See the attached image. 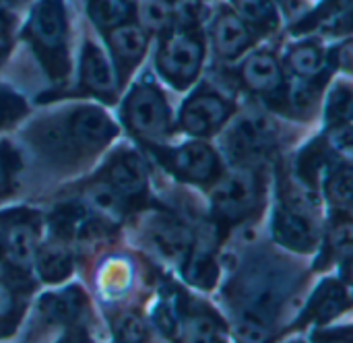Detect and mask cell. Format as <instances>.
I'll list each match as a JSON object with an SVG mask.
<instances>
[{"instance_id":"6da1fadb","label":"cell","mask_w":353,"mask_h":343,"mask_svg":"<svg viewBox=\"0 0 353 343\" xmlns=\"http://www.w3.org/2000/svg\"><path fill=\"white\" fill-rule=\"evenodd\" d=\"M203 62V41L190 29L172 31L157 54L159 72L174 85L186 87L199 72Z\"/></svg>"},{"instance_id":"7a4b0ae2","label":"cell","mask_w":353,"mask_h":343,"mask_svg":"<svg viewBox=\"0 0 353 343\" xmlns=\"http://www.w3.org/2000/svg\"><path fill=\"white\" fill-rule=\"evenodd\" d=\"M126 120L130 128L143 137L163 139L168 135L170 130L168 104L151 83H143L132 89L126 101Z\"/></svg>"},{"instance_id":"3957f363","label":"cell","mask_w":353,"mask_h":343,"mask_svg":"<svg viewBox=\"0 0 353 343\" xmlns=\"http://www.w3.org/2000/svg\"><path fill=\"white\" fill-rule=\"evenodd\" d=\"M277 137V126L275 122L259 112H246L244 116L238 118L230 133V149L236 157H254L259 153H265Z\"/></svg>"},{"instance_id":"277c9868","label":"cell","mask_w":353,"mask_h":343,"mask_svg":"<svg viewBox=\"0 0 353 343\" xmlns=\"http://www.w3.org/2000/svg\"><path fill=\"white\" fill-rule=\"evenodd\" d=\"M259 199V182L252 172L236 170L228 174L213 193V205L219 215L238 219L246 215Z\"/></svg>"},{"instance_id":"5b68a950","label":"cell","mask_w":353,"mask_h":343,"mask_svg":"<svg viewBox=\"0 0 353 343\" xmlns=\"http://www.w3.org/2000/svg\"><path fill=\"white\" fill-rule=\"evenodd\" d=\"M29 35L37 50L46 54H62L66 39V19L62 0H39L33 8Z\"/></svg>"},{"instance_id":"8992f818","label":"cell","mask_w":353,"mask_h":343,"mask_svg":"<svg viewBox=\"0 0 353 343\" xmlns=\"http://www.w3.org/2000/svg\"><path fill=\"white\" fill-rule=\"evenodd\" d=\"M230 112L232 108L223 97L211 91H201L184 104L180 122L190 135H209L223 124Z\"/></svg>"},{"instance_id":"52a82bcc","label":"cell","mask_w":353,"mask_h":343,"mask_svg":"<svg viewBox=\"0 0 353 343\" xmlns=\"http://www.w3.org/2000/svg\"><path fill=\"white\" fill-rule=\"evenodd\" d=\"M174 172L192 182H211L219 176L217 153L205 143H188L172 153Z\"/></svg>"},{"instance_id":"ba28073f","label":"cell","mask_w":353,"mask_h":343,"mask_svg":"<svg viewBox=\"0 0 353 343\" xmlns=\"http://www.w3.org/2000/svg\"><path fill=\"white\" fill-rule=\"evenodd\" d=\"M275 236L281 244H285L288 248L300 251V253H308L314 248L316 242V234L312 230L310 219L292 209V207H281L275 213V224H273Z\"/></svg>"},{"instance_id":"9c48e42d","label":"cell","mask_w":353,"mask_h":343,"mask_svg":"<svg viewBox=\"0 0 353 343\" xmlns=\"http://www.w3.org/2000/svg\"><path fill=\"white\" fill-rule=\"evenodd\" d=\"M213 41L221 58H236L252 43V35L236 12L221 10L213 23Z\"/></svg>"},{"instance_id":"30bf717a","label":"cell","mask_w":353,"mask_h":343,"mask_svg":"<svg viewBox=\"0 0 353 343\" xmlns=\"http://www.w3.org/2000/svg\"><path fill=\"white\" fill-rule=\"evenodd\" d=\"M149 236H151L155 248L172 261L186 259L190 244H192L190 232L178 219H174L170 215H157L151 222Z\"/></svg>"},{"instance_id":"8fae6325","label":"cell","mask_w":353,"mask_h":343,"mask_svg":"<svg viewBox=\"0 0 353 343\" xmlns=\"http://www.w3.org/2000/svg\"><path fill=\"white\" fill-rule=\"evenodd\" d=\"M108 182L122 197H139L147 184V172L141 157L132 151H124L108 166Z\"/></svg>"},{"instance_id":"7c38bea8","label":"cell","mask_w":353,"mask_h":343,"mask_svg":"<svg viewBox=\"0 0 353 343\" xmlns=\"http://www.w3.org/2000/svg\"><path fill=\"white\" fill-rule=\"evenodd\" d=\"M108 41H110V48H112V52H114V56L122 68L134 66L143 58L145 48H147L145 29L141 25L126 23V21L110 27Z\"/></svg>"},{"instance_id":"4fadbf2b","label":"cell","mask_w":353,"mask_h":343,"mask_svg":"<svg viewBox=\"0 0 353 343\" xmlns=\"http://www.w3.org/2000/svg\"><path fill=\"white\" fill-rule=\"evenodd\" d=\"M81 83L103 97H112L114 89H116V81H114V70L108 62V58L103 56V52L93 46L87 43L83 50V58H81Z\"/></svg>"},{"instance_id":"5bb4252c","label":"cell","mask_w":353,"mask_h":343,"mask_svg":"<svg viewBox=\"0 0 353 343\" xmlns=\"http://www.w3.org/2000/svg\"><path fill=\"white\" fill-rule=\"evenodd\" d=\"M242 81L256 93H275L283 83V75L273 54L256 52L242 64Z\"/></svg>"},{"instance_id":"9a60e30c","label":"cell","mask_w":353,"mask_h":343,"mask_svg":"<svg viewBox=\"0 0 353 343\" xmlns=\"http://www.w3.org/2000/svg\"><path fill=\"white\" fill-rule=\"evenodd\" d=\"M70 130H72V137H77L79 141H85L89 145H101L116 135V126L112 124L108 114L93 106L79 108L72 114Z\"/></svg>"},{"instance_id":"2e32d148","label":"cell","mask_w":353,"mask_h":343,"mask_svg":"<svg viewBox=\"0 0 353 343\" xmlns=\"http://www.w3.org/2000/svg\"><path fill=\"white\" fill-rule=\"evenodd\" d=\"M347 308V296L343 288L337 282H327L316 290L312 296V302L308 304L304 313V321H316V323H327L341 315Z\"/></svg>"},{"instance_id":"e0dca14e","label":"cell","mask_w":353,"mask_h":343,"mask_svg":"<svg viewBox=\"0 0 353 343\" xmlns=\"http://www.w3.org/2000/svg\"><path fill=\"white\" fill-rule=\"evenodd\" d=\"M41 311L54 323H77L87 311V302L79 290H66V292L48 296L43 300Z\"/></svg>"},{"instance_id":"ac0fdd59","label":"cell","mask_w":353,"mask_h":343,"mask_svg":"<svg viewBox=\"0 0 353 343\" xmlns=\"http://www.w3.org/2000/svg\"><path fill=\"white\" fill-rule=\"evenodd\" d=\"M35 267L43 282H60L72 271V255L66 246L48 244L35 253Z\"/></svg>"},{"instance_id":"d6986e66","label":"cell","mask_w":353,"mask_h":343,"mask_svg":"<svg viewBox=\"0 0 353 343\" xmlns=\"http://www.w3.org/2000/svg\"><path fill=\"white\" fill-rule=\"evenodd\" d=\"M186 280L199 288H213L219 277V269L215 263V257L209 248L196 246L194 251H188L186 255Z\"/></svg>"},{"instance_id":"ffe728a7","label":"cell","mask_w":353,"mask_h":343,"mask_svg":"<svg viewBox=\"0 0 353 343\" xmlns=\"http://www.w3.org/2000/svg\"><path fill=\"white\" fill-rule=\"evenodd\" d=\"M35 230L27 222L12 224L6 232V251L12 263L25 267L35 257Z\"/></svg>"},{"instance_id":"44dd1931","label":"cell","mask_w":353,"mask_h":343,"mask_svg":"<svg viewBox=\"0 0 353 343\" xmlns=\"http://www.w3.org/2000/svg\"><path fill=\"white\" fill-rule=\"evenodd\" d=\"M137 17H139V25L145 31L161 33L174 25L176 10L172 0H139Z\"/></svg>"},{"instance_id":"7402d4cb","label":"cell","mask_w":353,"mask_h":343,"mask_svg":"<svg viewBox=\"0 0 353 343\" xmlns=\"http://www.w3.org/2000/svg\"><path fill=\"white\" fill-rule=\"evenodd\" d=\"M236 14L259 31H271L277 27V10L273 0H234Z\"/></svg>"},{"instance_id":"603a6c76","label":"cell","mask_w":353,"mask_h":343,"mask_svg":"<svg viewBox=\"0 0 353 343\" xmlns=\"http://www.w3.org/2000/svg\"><path fill=\"white\" fill-rule=\"evenodd\" d=\"M288 60L294 72L300 75L302 79L316 77L323 68V52L316 43H300L292 48Z\"/></svg>"},{"instance_id":"cb8c5ba5","label":"cell","mask_w":353,"mask_h":343,"mask_svg":"<svg viewBox=\"0 0 353 343\" xmlns=\"http://www.w3.org/2000/svg\"><path fill=\"white\" fill-rule=\"evenodd\" d=\"M87 199L89 203L103 213L105 217L118 219L122 215V195L105 180V182H95L91 184V188L87 190Z\"/></svg>"},{"instance_id":"d4e9b609","label":"cell","mask_w":353,"mask_h":343,"mask_svg":"<svg viewBox=\"0 0 353 343\" xmlns=\"http://www.w3.org/2000/svg\"><path fill=\"white\" fill-rule=\"evenodd\" d=\"M87 10H89V17L99 27H105V29L126 21V14H128V6L124 0H89Z\"/></svg>"},{"instance_id":"484cf974","label":"cell","mask_w":353,"mask_h":343,"mask_svg":"<svg viewBox=\"0 0 353 343\" xmlns=\"http://www.w3.org/2000/svg\"><path fill=\"white\" fill-rule=\"evenodd\" d=\"M184 340L186 342H221L223 329L209 315H190L184 323Z\"/></svg>"},{"instance_id":"4316f807","label":"cell","mask_w":353,"mask_h":343,"mask_svg":"<svg viewBox=\"0 0 353 343\" xmlns=\"http://www.w3.org/2000/svg\"><path fill=\"white\" fill-rule=\"evenodd\" d=\"M352 168L350 166H341L337 168L331 178L327 180V197L331 199V203L335 205H345L350 207L352 203Z\"/></svg>"},{"instance_id":"83f0119b","label":"cell","mask_w":353,"mask_h":343,"mask_svg":"<svg viewBox=\"0 0 353 343\" xmlns=\"http://www.w3.org/2000/svg\"><path fill=\"white\" fill-rule=\"evenodd\" d=\"M329 122H352V89L350 87H337L329 99L327 108Z\"/></svg>"},{"instance_id":"f1b7e54d","label":"cell","mask_w":353,"mask_h":343,"mask_svg":"<svg viewBox=\"0 0 353 343\" xmlns=\"http://www.w3.org/2000/svg\"><path fill=\"white\" fill-rule=\"evenodd\" d=\"M85 217H87V213L81 205H64L58 209V213L54 217V228L60 234H74V232H81Z\"/></svg>"},{"instance_id":"f546056e","label":"cell","mask_w":353,"mask_h":343,"mask_svg":"<svg viewBox=\"0 0 353 343\" xmlns=\"http://www.w3.org/2000/svg\"><path fill=\"white\" fill-rule=\"evenodd\" d=\"M116 337L120 342H145L147 340V327H145L141 317L122 315L116 323Z\"/></svg>"},{"instance_id":"4dcf8cb0","label":"cell","mask_w":353,"mask_h":343,"mask_svg":"<svg viewBox=\"0 0 353 343\" xmlns=\"http://www.w3.org/2000/svg\"><path fill=\"white\" fill-rule=\"evenodd\" d=\"M238 337L242 342H265V340H269V329L263 321L244 317L238 323Z\"/></svg>"},{"instance_id":"1f68e13d","label":"cell","mask_w":353,"mask_h":343,"mask_svg":"<svg viewBox=\"0 0 353 343\" xmlns=\"http://www.w3.org/2000/svg\"><path fill=\"white\" fill-rule=\"evenodd\" d=\"M6 46H8V25H6V21L0 17V52L6 50Z\"/></svg>"},{"instance_id":"d6a6232c","label":"cell","mask_w":353,"mask_h":343,"mask_svg":"<svg viewBox=\"0 0 353 343\" xmlns=\"http://www.w3.org/2000/svg\"><path fill=\"white\" fill-rule=\"evenodd\" d=\"M6 180H8V172H6V164L4 159L0 157V193L6 188Z\"/></svg>"},{"instance_id":"836d02e7","label":"cell","mask_w":353,"mask_h":343,"mask_svg":"<svg viewBox=\"0 0 353 343\" xmlns=\"http://www.w3.org/2000/svg\"><path fill=\"white\" fill-rule=\"evenodd\" d=\"M6 120V104H4V99H0V124Z\"/></svg>"}]
</instances>
